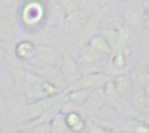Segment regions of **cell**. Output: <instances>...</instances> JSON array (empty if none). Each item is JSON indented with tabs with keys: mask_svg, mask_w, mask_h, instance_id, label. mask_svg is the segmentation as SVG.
<instances>
[{
	"mask_svg": "<svg viewBox=\"0 0 149 133\" xmlns=\"http://www.w3.org/2000/svg\"><path fill=\"white\" fill-rule=\"evenodd\" d=\"M28 99L23 94H10L7 97L3 93L0 94V113L3 131L21 130L26 124V106ZM6 133V132H5Z\"/></svg>",
	"mask_w": 149,
	"mask_h": 133,
	"instance_id": "6da1fadb",
	"label": "cell"
},
{
	"mask_svg": "<svg viewBox=\"0 0 149 133\" xmlns=\"http://www.w3.org/2000/svg\"><path fill=\"white\" fill-rule=\"evenodd\" d=\"M17 15L22 27L35 34L48 24L47 2L43 0H24Z\"/></svg>",
	"mask_w": 149,
	"mask_h": 133,
	"instance_id": "7a4b0ae2",
	"label": "cell"
},
{
	"mask_svg": "<svg viewBox=\"0 0 149 133\" xmlns=\"http://www.w3.org/2000/svg\"><path fill=\"white\" fill-rule=\"evenodd\" d=\"M27 36L20 22L17 13L1 12L0 16V42L3 44H16Z\"/></svg>",
	"mask_w": 149,
	"mask_h": 133,
	"instance_id": "3957f363",
	"label": "cell"
},
{
	"mask_svg": "<svg viewBox=\"0 0 149 133\" xmlns=\"http://www.w3.org/2000/svg\"><path fill=\"white\" fill-rule=\"evenodd\" d=\"M36 44L50 46L59 49L64 54L68 52L69 37L61 26H49L47 24L37 33L29 36Z\"/></svg>",
	"mask_w": 149,
	"mask_h": 133,
	"instance_id": "277c9868",
	"label": "cell"
},
{
	"mask_svg": "<svg viewBox=\"0 0 149 133\" xmlns=\"http://www.w3.org/2000/svg\"><path fill=\"white\" fill-rule=\"evenodd\" d=\"M111 56H105L102 54L97 52L91 47L86 46L79 52L77 61L81 69L83 75L85 74H100L105 72L108 58Z\"/></svg>",
	"mask_w": 149,
	"mask_h": 133,
	"instance_id": "5b68a950",
	"label": "cell"
},
{
	"mask_svg": "<svg viewBox=\"0 0 149 133\" xmlns=\"http://www.w3.org/2000/svg\"><path fill=\"white\" fill-rule=\"evenodd\" d=\"M65 54L61 51L59 49H56L50 46L37 44L36 52L34 57L27 63V65L29 66H45V65L59 66Z\"/></svg>",
	"mask_w": 149,
	"mask_h": 133,
	"instance_id": "8992f818",
	"label": "cell"
},
{
	"mask_svg": "<svg viewBox=\"0 0 149 133\" xmlns=\"http://www.w3.org/2000/svg\"><path fill=\"white\" fill-rule=\"evenodd\" d=\"M125 21V26L134 30L140 35L142 28H143V18H144V10H142L134 0L125 1L120 5H118Z\"/></svg>",
	"mask_w": 149,
	"mask_h": 133,
	"instance_id": "52a82bcc",
	"label": "cell"
},
{
	"mask_svg": "<svg viewBox=\"0 0 149 133\" xmlns=\"http://www.w3.org/2000/svg\"><path fill=\"white\" fill-rule=\"evenodd\" d=\"M105 106H107V97L104 88H99L92 91L86 103L81 105V108L87 119H99V113Z\"/></svg>",
	"mask_w": 149,
	"mask_h": 133,
	"instance_id": "ba28073f",
	"label": "cell"
},
{
	"mask_svg": "<svg viewBox=\"0 0 149 133\" xmlns=\"http://www.w3.org/2000/svg\"><path fill=\"white\" fill-rule=\"evenodd\" d=\"M91 14L87 13L84 9H78L71 14H68V16L65 18L64 22L62 23V28L65 32V34L68 35L69 38L74 37L85 26V23L87 22V20L90 19Z\"/></svg>",
	"mask_w": 149,
	"mask_h": 133,
	"instance_id": "9c48e42d",
	"label": "cell"
},
{
	"mask_svg": "<svg viewBox=\"0 0 149 133\" xmlns=\"http://www.w3.org/2000/svg\"><path fill=\"white\" fill-rule=\"evenodd\" d=\"M1 61L5 69L10 75L16 71L27 69V62L19 58L15 54V44L1 43Z\"/></svg>",
	"mask_w": 149,
	"mask_h": 133,
	"instance_id": "30bf717a",
	"label": "cell"
},
{
	"mask_svg": "<svg viewBox=\"0 0 149 133\" xmlns=\"http://www.w3.org/2000/svg\"><path fill=\"white\" fill-rule=\"evenodd\" d=\"M111 79L106 74H85L83 75L78 80H76L73 84L69 85L65 91L77 90V89H87V90H95L99 88H104V85L107 83V80Z\"/></svg>",
	"mask_w": 149,
	"mask_h": 133,
	"instance_id": "8fae6325",
	"label": "cell"
},
{
	"mask_svg": "<svg viewBox=\"0 0 149 133\" xmlns=\"http://www.w3.org/2000/svg\"><path fill=\"white\" fill-rule=\"evenodd\" d=\"M59 69L63 75L64 82L68 86L73 84L76 80H78L83 76V72H81V69L79 66L77 58H74L68 54H65L62 63L59 64Z\"/></svg>",
	"mask_w": 149,
	"mask_h": 133,
	"instance_id": "7c38bea8",
	"label": "cell"
},
{
	"mask_svg": "<svg viewBox=\"0 0 149 133\" xmlns=\"http://www.w3.org/2000/svg\"><path fill=\"white\" fill-rule=\"evenodd\" d=\"M128 75L130 76L135 86H146L149 84V68L147 65L146 56H141L137 60Z\"/></svg>",
	"mask_w": 149,
	"mask_h": 133,
	"instance_id": "4fadbf2b",
	"label": "cell"
},
{
	"mask_svg": "<svg viewBox=\"0 0 149 133\" xmlns=\"http://www.w3.org/2000/svg\"><path fill=\"white\" fill-rule=\"evenodd\" d=\"M48 6V24L49 26H62L68 13L65 9L55 0H49Z\"/></svg>",
	"mask_w": 149,
	"mask_h": 133,
	"instance_id": "5bb4252c",
	"label": "cell"
},
{
	"mask_svg": "<svg viewBox=\"0 0 149 133\" xmlns=\"http://www.w3.org/2000/svg\"><path fill=\"white\" fill-rule=\"evenodd\" d=\"M65 114V120L68 126L70 127L72 133H81L84 130H86V123L87 118L83 113V108L77 111H71Z\"/></svg>",
	"mask_w": 149,
	"mask_h": 133,
	"instance_id": "9a60e30c",
	"label": "cell"
},
{
	"mask_svg": "<svg viewBox=\"0 0 149 133\" xmlns=\"http://www.w3.org/2000/svg\"><path fill=\"white\" fill-rule=\"evenodd\" d=\"M36 46L37 44L30 37H27L15 44V54L19 58L28 63L36 52Z\"/></svg>",
	"mask_w": 149,
	"mask_h": 133,
	"instance_id": "2e32d148",
	"label": "cell"
},
{
	"mask_svg": "<svg viewBox=\"0 0 149 133\" xmlns=\"http://www.w3.org/2000/svg\"><path fill=\"white\" fill-rule=\"evenodd\" d=\"M113 79H114L118 93L121 97H125V98L129 99L132 93L134 92V89H135V84L132 80L130 76L128 74H123V75H119V76L114 77Z\"/></svg>",
	"mask_w": 149,
	"mask_h": 133,
	"instance_id": "e0dca14e",
	"label": "cell"
},
{
	"mask_svg": "<svg viewBox=\"0 0 149 133\" xmlns=\"http://www.w3.org/2000/svg\"><path fill=\"white\" fill-rule=\"evenodd\" d=\"M88 47H91L93 50H95L99 54H102L105 56H112L113 48L111 47L109 42L106 40V37L100 33L94 36H92L88 41Z\"/></svg>",
	"mask_w": 149,
	"mask_h": 133,
	"instance_id": "ac0fdd59",
	"label": "cell"
},
{
	"mask_svg": "<svg viewBox=\"0 0 149 133\" xmlns=\"http://www.w3.org/2000/svg\"><path fill=\"white\" fill-rule=\"evenodd\" d=\"M129 102L132 103L133 107L136 111H140L141 108L149 105V98L146 94L144 88L143 86H135L134 92L132 93V96L129 98Z\"/></svg>",
	"mask_w": 149,
	"mask_h": 133,
	"instance_id": "d6986e66",
	"label": "cell"
},
{
	"mask_svg": "<svg viewBox=\"0 0 149 133\" xmlns=\"http://www.w3.org/2000/svg\"><path fill=\"white\" fill-rule=\"evenodd\" d=\"M93 90H87V89H77V90H71V91H66L68 96H69V100L74 103L76 105H84L86 103V100L88 99V97L91 96Z\"/></svg>",
	"mask_w": 149,
	"mask_h": 133,
	"instance_id": "ffe728a7",
	"label": "cell"
},
{
	"mask_svg": "<svg viewBox=\"0 0 149 133\" xmlns=\"http://www.w3.org/2000/svg\"><path fill=\"white\" fill-rule=\"evenodd\" d=\"M50 126H51V133H72L70 127L66 124L65 114L63 112L58 113L50 121Z\"/></svg>",
	"mask_w": 149,
	"mask_h": 133,
	"instance_id": "44dd1931",
	"label": "cell"
},
{
	"mask_svg": "<svg viewBox=\"0 0 149 133\" xmlns=\"http://www.w3.org/2000/svg\"><path fill=\"white\" fill-rule=\"evenodd\" d=\"M86 131L87 133H107V127L102 125L99 119H87Z\"/></svg>",
	"mask_w": 149,
	"mask_h": 133,
	"instance_id": "7402d4cb",
	"label": "cell"
},
{
	"mask_svg": "<svg viewBox=\"0 0 149 133\" xmlns=\"http://www.w3.org/2000/svg\"><path fill=\"white\" fill-rule=\"evenodd\" d=\"M23 0H0L1 12H13L17 13Z\"/></svg>",
	"mask_w": 149,
	"mask_h": 133,
	"instance_id": "603a6c76",
	"label": "cell"
},
{
	"mask_svg": "<svg viewBox=\"0 0 149 133\" xmlns=\"http://www.w3.org/2000/svg\"><path fill=\"white\" fill-rule=\"evenodd\" d=\"M79 8L86 10L90 14H93L101 7L98 0H79Z\"/></svg>",
	"mask_w": 149,
	"mask_h": 133,
	"instance_id": "cb8c5ba5",
	"label": "cell"
},
{
	"mask_svg": "<svg viewBox=\"0 0 149 133\" xmlns=\"http://www.w3.org/2000/svg\"><path fill=\"white\" fill-rule=\"evenodd\" d=\"M57 1L68 14H71L79 9V0H55Z\"/></svg>",
	"mask_w": 149,
	"mask_h": 133,
	"instance_id": "d4e9b609",
	"label": "cell"
},
{
	"mask_svg": "<svg viewBox=\"0 0 149 133\" xmlns=\"http://www.w3.org/2000/svg\"><path fill=\"white\" fill-rule=\"evenodd\" d=\"M98 1L100 7H112V6H118L128 0H98Z\"/></svg>",
	"mask_w": 149,
	"mask_h": 133,
	"instance_id": "484cf974",
	"label": "cell"
},
{
	"mask_svg": "<svg viewBox=\"0 0 149 133\" xmlns=\"http://www.w3.org/2000/svg\"><path fill=\"white\" fill-rule=\"evenodd\" d=\"M134 2L144 12L149 9V0H134Z\"/></svg>",
	"mask_w": 149,
	"mask_h": 133,
	"instance_id": "4316f807",
	"label": "cell"
},
{
	"mask_svg": "<svg viewBox=\"0 0 149 133\" xmlns=\"http://www.w3.org/2000/svg\"><path fill=\"white\" fill-rule=\"evenodd\" d=\"M139 113L142 114V116H144V117H148V118H149V105H147L146 107L141 108V110L139 111Z\"/></svg>",
	"mask_w": 149,
	"mask_h": 133,
	"instance_id": "83f0119b",
	"label": "cell"
},
{
	"mask_svg": "<svg viewBox=\"0 0 149 133\" xmlns=\"http://www.w3.org/2000/svg\"><path fill=\"white\" fill-rule=\"evenodd\" d=\"M107 133H123V132H121V131H119L116 128H109V127H107Z\"/></svg>",
	"mask_w": 149,
	"mask_h": 133,
	"instance_id": "f1b7e54d",
	"label": "cell"
},
{
	"mask_svg": "<svg viewBox=\"0 0 149 133\" xmlns=\"http://www.w3.org/2000/svg\"><path fill=\"white\" fill-rule=\"evenodd\" d=\"M6 133H24L23 130H16V131H9V132H6Z\"/></svg>",
	"mask_w": 149,
	"mask_h": 133,
	"instance_id": "f546056e",
	"label": "cell"
},
{
	"mask_svg": "<svg viewBox=\"0 0 149 133\" xmlns=\"http://www.w3.org/2000/svg\"><path fill=\"white\" fill-rule=\"evenodd\" d=\"M144 88V91H146V94L148 96V98H149V84L148 85H146V86H143Z\"/></svg>",
	"mask_w": 149,
	"mask_h": 133,
	"instance_id": "4dcf8cb0",
	"label": "cell"
},
{
	"mask_svg": "<svg viewBox=\"0 0 149 133\" xmlns=\"http://www.w3.org/2000/svg\"><path fill=\"white\" fill-rule=\"evenodd\" d=\"M43 1H45V2H48V1H49V0H43Z\"/></svg>",
	"mask_w": 149,
	"mask_h": 133,
	"instance_id": "1f68e13d",
	"label": "cell"
},
{
	"mask_svg": "<svg viewBox=\"0 0 149 133\" xmlns=\"http://www.w3.org/2000/svg\"><path fill=\"white\" fill-rule=\"evenodd\" d=\"M23 1H24V0H23Z\"/></svg>",
	"mask_w": 149,
	"mask_h": 133,
	"instance_id": "d6a6232c",
	"label": "cell"
}]
</instances>
